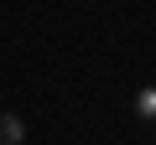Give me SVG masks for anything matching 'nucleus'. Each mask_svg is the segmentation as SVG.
<instances>
[{
  "instance_id": "f257e3e1",
  "label": "nucleus",
  "mask_w": 156,
  "mask_h": 145,
  "mask_svg": "<svg viewBox=\"0 0 156 145\" xmlns=\"http://www.w3.org/2000/svg\"><path fill=\"white\" fill-rule=\"evenodd\" d=\"M26 140V119L11 114V109H0V145H21Z\"/></svg>"
},
{
  "instance_id": "f03ea898",
  "label": "nucleus",
  "mask_w": 156,
  "mask_h": 145,
  "mask_svg": "<svg viewBox=\"0 0 156 145\" xmlns=\"http://www.w3.org/2000/svg\"><path fill=\"white\" fill-rule=\"evenodd\" d=\"M140 114H156V93H146V99H140Z\"/></svg>"
}]
</instances>
